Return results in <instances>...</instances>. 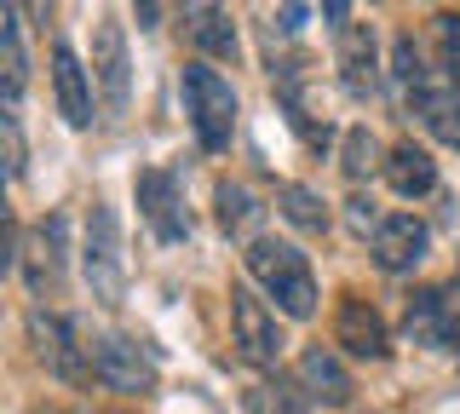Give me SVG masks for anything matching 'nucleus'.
<instances>
[{
    "label": "nucleus",
    "mask_w": 460,
    "mask_h": 414,
    "mask_svg": "<svg viewBox=\"0 0 460 414\" xmlns=\"http://www.w3.org/2000/svg\"><path fill=\"white\" fill-rule=\"evenodd\" d=\"M248 270H253L259 288L277 299L282 317H311L316 311V277H311L305 253H299L294 242H277V236L248 242Z\"/></svg>",
    "instance_id": "nucleus-1"
},
{
    "label": "nucleus",
    "mask_w": 460,
    "mask_h": 414,
    "mask_svg": "<svg viewBox=\"0 0 460 414\" xmlns=\"http://www.w3.org/2000/svg\"><path fill=\"white\" fill-rule=\"evenodd\" d=\"M184 104H190V121H196V138L201 150H230V133H236V92L219 69L208 64H190L184 69Z\"/></svg>",
    "instance_id": "nucleus-2"
},
{
    "label": "nucleus",
    "mask_w": 460,
    "mask_h": 414,
    "mask_svg": "<svg viewBox=\"0 0 460 414\" xmlns=\"http://www.w3.org/2000/svg\"><path fill=\"white\" fill-rule=\"evenodd\" d=\"M81 265H86V282H93V299L121 305V294H127V260H121V219H115L110 207H93V219H86Z\"/></svg>",
    "instance_id": "nucleus-3"
},
{
    "label": "nucleus",
    "mask_w": 460,
    "mask_h": 414,
    "mask_svg": "<svg viewBox=\"0 0 460 414\" xmlns=\"http://www.w3.org/2000/svg\"><path fill=\"white\" fill-rule=\"evenodd\" d=\"M86 363H93V374L110 385V392H127V397H144L155 385V363L144 357L127 334H104L86 346Z\"/></svg>",
    "instance_id": "nucleus-4"
},
{
    "label": "nucleus",
    "mask_w": 460,
    "mask_h": 414,
    "mask_svg": "<svg viewBox=\"0 0 460 414\" xmlns=\"http://www.w3.org/2000/svg\"><path fill=\"white\" fill-rule=\"evenodd\" d=\"M402 328H409V339L426 346V351L455 346L460 339V299H455V288H414L409 311H402Z\"/></svg>",
    "instance_id": "nucleus-5"
},
{
    "label": "nucleus",
    "mask_w": 460,
    "mask_h": 414,
    "mask_svg": "<svg viewBox=\"0 0 460 414\" xmlns=\"http://www.w3.org/2000/svg\"><path fill=\"white\" fill-rule=\"evenodd\" d=\"M64 242H69V219L64 213H52L47 225H35V236H29V248L18 253V265H23V277H29V288L35 294H58L64 288Z\"/></svg>",
    "instance_id": "nucleus-6"
},
{
    "label": "nucleus",
    "mask_w": 460,
    "mask_h": 414,
    "mask_svg": "<svg viewBox=\"0 0 460 414\" xmlns=\"http://www.w3.org/2000/svg\"><path fill=\"white\" fill-rule=\"evenodd\" d=\"M230 322H236V346H242V357H248L253 368H277L282 328H277V317H270L253 294H242V288L230 294Z\"/></svg>",
    "instance_id": "nucleus-7"
},
{
    "label": "nucleus",
    "mask_w": 460,
    "mask_h": 414,
    "mask_svg": "<svg viewBox=\"0 0 460 414\" xmlns=\"http://www.w3.org/2000/svg\"><path fill=\"white\" fill-rule=\"evenodd\" d=\"M334 339L351 357H363V363H380V357H392V334H385V317L368 305V299H340V317H334Z\"/></svg>",
    "instance_id": "nucleus-8"
},
{
    "label": "nucleus",
    "mask_w": 460,
    "mask_h": 414,
    "mask_svg": "<svg viewBox=\"0 0 460 414\" xmlns=\"http://www.w3.org/2000/svg\"><path fill=\"white\" fill-rule=\"evenodd\" d=\"M29 339H35V351H40V363L52 368L58 380H86V357L75 346V328H69L64 317H47V311H35L29 317Z\"/></svg>",
    "instance_id": "nucleus-9"
},
{
    "label": "nucleus",
    "mask_w": 460,
    "mask_h": 414,
    "mask_svg": "<svg viewBox=\"0 0 460 414\" xmlns=\"http://www.w3.org/2000/svg\"><path fill=\"white\" fill-rule=\"evenodd\" d=\"M426 225L414 219V213H392V219L374 225V265L380 270H409L426 260Z\"/></svg>",
    "instance_id": "nucleus-10"
},
{
    "label": "nucleus",
    "mask_w": 460,
    "mask_h": 414,
    "mask_svg": "<svg viewBox=\"0 0 460 414\" xmlns=\"http://www.w3.org/2000/svg\"><path fill=\"white\" fill-rule=\"evenodd\" d=\"M93 75H98V87H104V104H110V110H127L133 64H127V35H121V23H98V35H93Z\"/></svg>",
    "instance_id": "nucleus-11"
},
{
    "label": "nucleus",
    "mask_w": 460,
    "mask_h": 414,
    "mask_svg": "<svg viewBox=\"0 0 460 414\" xmlns=\"http://www.w3.org/2000/svg\"><path fill=\"white\" fill-rule=\"evenodd\" d=\"M138 213L150 219V231L162 236V242H184L190 236V219H184V207H179V184H172L167 173H138Z\"/></svg>",
    "instance_id": "nucleus-12"
},
{
    "label": "nucleus",
    "mask_w": 460,
    "mask_h": 414,
    "mask_svg": "<svg viewBox=\"0 0 460 414\" xmlns=\"http://www.w3.org/2000/svg\"><path fill=\"white\" fill-rule=\"evenodd\" d=\"M414 98V110L426 116V127L443 138V145H455L460 150V81H449V75H420V87L409 92Z\"/></svg>",
    "instance_id": "nucleus-13"
},
{
    "label": "nucleus",
    "mask_w": 460,
    "mask_h": 414,
    "mask_svg": "<svg viewBox=\"0 0 460 414\" xmlns=\"http://www.w3.org/2000/svg\"><path fill=\"white\" fill-rule=\"evenodd\" d=\"M299 385L311 392V403H328V409H340V403H351V374L340 368V357L334 351H323V346H311L305 357H299Z\"/></svg>",
    "instance_id": "nucleus-14"
},
{
    "label": "nucleus",
    "mask_w": 460,
    "mask_h": 414,
    "mask_svg": "<svg viewBox=\"0 0 460 414\" xmlns=\"http://www.w3.org/2000/svg\"><path fill=\"white\" fill-rule=\"evenodd\" d=\"M52 87H58V110L69 127L93 121V87H86V69L69 47H52Z\"/></svg>",
    "instance_id": "nucleus-15"
},
{
    "label": "nucleus",
    "mask_w": 460,
    "mask_h": 414,
    "mask_svg": "<svg viewBox=\"0 0 460 414\" xmlns=\"http://www.w3.org/2000/svg\"><path fill=\"white\" fill-rule=\"evenodd\" d=\"M340 69H345V92L351 98H374L380 75H374V35L368 30H340Z\"/></svg>",
    "instance_id": "nucleus-16"
},
{
    "label": "nucleus",
    "mask_w": 460,
    "mask_h": 414,
    "mask_svg": "<svg viewBox=\"0 0 460 414\" xmlns=\"http://www.w3.org/2000/svg\"><path fill=\"white\" fill-rule=\"evenodd\" d=\"M385 184H392L397 196H426L431 184H438V162H431L420 145H397L385 155Z\"/></svg>",
    "instance_id": "nucleus-17"
},
{
    "label": "nucleus",
    "mask_w": 460,
    "mask_h": 414,
    "mask_svg": "<svg viewBox=\"0 0 460 414\" xmlns=\"http://www.w3.org/2000/svg\"><path fill=\"white\" fill-rule=\"evenodd\" d=\"M184 30L208 58H236V23L219 6H184Z\"/></svg>",
    "instance_id": "nucleus-18"
},
{
    "label": "nucleus",
    "mask_w": 460,
    "mask_h": 414,
    "mask_svg": "<svg viewBox=\"0 0 460 414\" xmlns=\"http://www.w3.org/2000/svg\"><path fill=\"white\" fill-rule=\"evenodd\" d=\"M0 64H6V110H18L23 98V40H18V6H6V23H0Z\"/></svg>",
    "instance_id": "nucleus-19"
},
{
    "label": "nucleus",
    "mask_w": 460,
    "mask_h": 414,
    "mask_svg": "<svg viewBox=\"0 0 460 414\" xmlns=\"http://www.w3.org/2000/svg\"><path fill=\"white\" fill-rule=\"evenodd\" d=\"M277 202H282V219H288V225H299V231H328V207H323V196L305 190V184H282Z\"/></svg>",
    "instance_id": "nucleus-20"
},
{
    "label": "nucleus",
    "mask_w": 460,
    "mask_h": 414,
    "mask_svg": "<svg viewBox=\"0 0 460 414\" xmlns=\"http://www.w3.org/2000/svg\"><path fill=\"white\" fill-rule=\"evenodd\" d=\"M253 219H259V196L248 190V184H230V179H225V184H219V225L242 236Z\"/></svg>",
    "instance_id": "nucleus-21"
},
{
    "label": "nucleus",
    "mask_w": 460,
    "mask_h": 414,
    "mask_svg": "<svg viewBox=\"0 0 460 414\" xmlns=\"http://www.w3.org/2000/svg\"><path fill=\"white\" fill-rule=\"evenodd\" d=\"M374 167H380V145L368 138V127H351V133H345V173L368 179Z\"/></svg>",
    "instance_id": "nucleus-22"
},
{
    "label": "nucleus",
    "mask_w": 460,
    "mask_h": 414,
    "mask_svg": "<svg viewBox=\"0 0 460 414\" xmlns=\"http://www.w3.org/2000/svg\"><path fill=\"white\" fill-rule=\"evenodd\" d=\"M0 127H6V173H12V179H23V138H18V116L6 110V121H0Z\"/></svg>",
    "instance_id": "nucleus-23"
},
{
    "label": "nucleus",
    "mask_w": 460,
    "mask_h": 414,
    "mask_svg": "<svg viewBox=\"0 0 460 414\" xmlns=\"http://www.w3.org/2000/svg\"><path fill=\"white\" fill-rule=\"evenodd\" d=\"M438 40L449 47V64H460V18H455V12H443V18H438Z\"/></svg>",
    "instance_id": "nucleus-24"
},
{
    "label": "nucleus",
    "mask_w": 460,
    "mask_h": 414,
    "mask_svg": "<svg viewBox=\"0 0 460 414\" xmlns=\"http://www.w3.org/2000/svg\"><path fill=\"white\" fill-rule=\"evenodd\" d=\"M305 18H311V12H305V6H282V12H277V23H270V30H282V35H294V30H299V23H305Z\"/></svg>",
    "instance_id": "nucleus-25"
}]
</instances>
